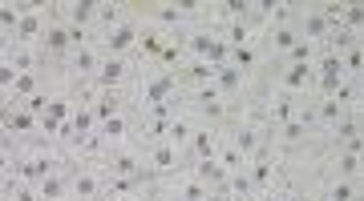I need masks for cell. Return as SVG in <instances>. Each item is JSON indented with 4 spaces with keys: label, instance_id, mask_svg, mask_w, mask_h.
Masks as SVG:
<instances>
[{
    "label": "cell",
    "instance_id": "cell-1",
    "mask_svg": "<svg viewBox=\"0 0 364 201\" xmlns=\"http://www.w3.org/2000/svg\"><path fill=\"white\" fill-rule=\"evenodd\" d=\"M186 52H191V61H207L215 69L231 61V49H227V40L219 33H195V37L186 40Z\"/></svg>",
    "mask_w": 364,
    "mask_h": 201
},
{
    "label": "cell",
    "instance_id": "cell-2",
    "mask_svg": "<svg viewBox=\"0 0 364 201\" xmlns=\"http://www.w3.org/2000/svg\"><path fill=\"white\" fill-rule=\"evenodd\" d=\"M142 97L150 109H158V105H170V97H174V81H170V73H162V69H150V73L142 76Z\"/></svg>",
    "mask_w": 364,
    "mask_h": 201
},
{
    "label": "cell",
    "instance_id": "cell-3",
    "mask_svg": "<svg viewBox=\"0 0 364 201\" xmlns=\"http://www.w3.org/2000/svg\"><path fill=\"white\" fill-rule=\"evenodd\" d=\"M138 40H142V33H138L130 21H122L117 28H109V33H105V52H109V57H122V52H130Z\"/></svg>",
    "mask_w": 364,
    "mask_h": 201
},
{
    "label": "cell",
    "instance_id": "cell-4",
    "mask_svg": "<svg viewBox=\"0 0 364 201\" xmlns=\"http://www.w3.org/2000/svg\"><path fill=\"white\" fill-rule=\"evenodd\" d=\"M97 197H102V177L90 173V169H81L69 181V201H97Z\"/></svg>",
    "mask_w": 364,
    "mask_h": 201
},
{
    "label": "cell",
    "instance_id": "cell-5",
    "mask_svg": "<svg viewBox=\"0 0 364 201\" xmlns=\"http://www.w3.org/2000/svg\"><path fill=\"white\" fill-rule=\"evenodd\" d=\"M332 37V21L324 13H308L304 16V28H299V40H308V45H324Z\"/></svg>",
    "mask_w": 364,
    "mask_h": 201
},
{
    "label": "cell",
    "instance_id": "cell-6",
    "mask_svg": "<svg viewBox=\"0 0 364 201\" xmlns=\"http://www.w3.org/2000/svg\"><path fill=\"white\" fill-rule=\"evenodd\" d=\"M146 165L158 169V173H174V169L182 165V157H178V149H174L170 141H158L154 149H150V157H146Z\"/></svg>",
    "mask_w": 364,
    "mask_h": 201
},
{
    "label": "cell",
    "instance_id": "cell-7",
    "mask_svg": "<svg viewBox=\"0 0 364 201\" xmlns=\"http://www.w3.org/2000/svg\"><path fill=\"white\" fill-rule=\"evenodd\" d=\"M219 145H223V137H219V133H215L210 125H203V129H195V133H191V149H195L198 161H207V157H219Z\"/></svg>",
    "mask_w": 364,
    "mask_h": 201
},
{
    "label": "cell",
    "instance_id": "cell-8",
    "mask_svg": "<svg viewBox=\"0 0 364 201\" xmlns=\"http://www.w3.org/2000/svg\"><path fill=\"white\" fill-rule=\"evenodd\" d=\"M109 169H114V177H138L146 169V157L134 149H117L114 157H109Z\"/></svg>",
    "mask_w": 364,
    "mask_h": 201
},
{
    "label": "cell",
    "instance_id": "cell-9",
    "mask_svg": "<svg viewBox=\"0 0 364 201\" xmlns=\"http://www.w3.org/2000/svg\"><path fill=\"white\" fill-rule=\"evenodd\" d=\"M312 81H316L312 64H287L284 73H279V85H284L287 93H299V88H308Z\"/></svg>",
    "mask_w": 364,
    "mask_h": 201
},
{
    "label": "cell",
    "instance_id": "cell-10",
    "mask_svg": "<svg viewBox=\"0 0 364 201\" xmlns=\"http://www.w3.org/2000/svg\"><path fill=\"white\" fill-rule=\"evenodd\" d=\"M122 76H126V61L105 52L102 64H97V85H102V88H117V85H122Z\"/></svg>",
    "mask_w": 364,
    "mask_h": 201
},
{
    "label": "cell",
    "instance_id": "cell-11",
    "mask_svg": "<svg viewBox=\"0 0 364 201\" xmlns=\"http://www.w3.org/2000/svg\"><path fill=\"white\" fill-rule=\"evenodd\" d=\"M16 133H41V117L25 105H13V113H9V137Z\"/></svg>",
    "mask_w": 364,
    "mask_h": 201
},
{
    "label": "cell",
    "instance_id": "cell-12",
    "mask_svg": "<svg viewBox=\"0 0 364 201\" xmlns=\"http://www.w3.org/2000/svg\"><path fill=\"white\" fill-rule=\"evenodd\" d=\"M37 93H41L37 73H16L13 85H9V100H13V105H25V100H33Z\"/></svg>",
    "mask_w": 364,
    "mask_h": 201
},
{
    "label": "cell",
    "instance_id": "cell-13",
    "mask_svg": "<svg viewBox=\"0 0 364 201\" xmlns=\"http://www.w3.org/2000/svg\"><path fill=\"white\" fill-rule=\"evenodd\" d=\"M195 181H203L207 189H223V181H227V169L219 165V157H207V161L195 165Z\"/></svg>",
    "mask_w": 364,
    "mask_h": 201
},
{
    "label": "cell",
    "instance_id": "cell-14",
    "mask_svg": "<svg viewBox=\"0 0 364 201\" xmlns=\"http://www.w3.org/2000/svg\"><path fill=\"white\" fill-rule=\"evenodd\" d=\"M4 69H13V73H33V69H37V57H33V49H28V40H16L13 49H9Z\"/></svg>",
    "mask_w": 364,
    "mask_h": 201
},
{
    "label": "cell",
    "instance_id": "cell-15",
    "mask_svg": "<svg viewBox=\"0 0 364 201\" xmlns=\"http://www.w3.org/2000/svg\"><path fill=\"white\" fill-rule=\"evenodd\" d=\"M37 197L41 201H69V181L65 177H57V173L41 177L37 181Z\"/></svg>",
    "mask_w": 364,
    "mask_h": 201
},
{
    "label": "cell",
    "instance_id": "cell-16",
    "mask_svg": "<svg viewBox=\"0 0 364 201\" xmlns=\"http://www.w3.org/2000/svg\"><path fill=\"white\" fill-rule=\"evenodd\" d=\"M45 33L49 28H41V16H37V8L33 4H25V16H21V25H16V40H45Z\"/></svg>",
    "mask_w": 364,
    "mask_h": 201
},
{
    "label": "cell",
    "instance_id": "cell-17",
    "mask_svg": "<svg viewBox=\"0 0 364 201\" xmlns=\"http://www.w3.org/2000/svg\"><path fill=\"white\" fill-rule=\"evenodd\" d=\"M97 133L105 137V145H122V141H126V133H130V121L117 113V117H109V121H102V125H97Z\"/></svg>",
    "mask_w": 364,
    "mask_h": 201
},
{
    "label": "cell",
    "instance_id": "cell-18",
    "mask_svg": "<svg viewBox=\"0 0 364 201\" xmlns=\"http://www.w3.org/2000/svg\"><path fill=\"white\" fill-rule=\"evenodd\" d=\"M219 165H223V169H227V173H247V157H243V153H239V149H235V145H231V141H223V145H219Z\"/></svg>",
    "mask_w": 364,
    "mask_h": 201
},
{
    "label": "cell",
    "instance_id": "cell-19",
    "mask_svg": "<svg viewBox=\"0 0 364 201\" xmlns=\"http://www.w3.org/2000/svg\"><path fill=\"white\" fill-rule=\"evenodd\" d=\"M215 88H219L223 97H227V93H235V88H243V73H239L235 64H223V69H215Z\"/></svg>",
    "mask_w": 364,
    "mask_h": 201
},
{
    "label": "cell",
    "instance_id": "cell-20",
    "mask_svg": "<svg viewBox=\"0 0 364 201\" xmlns=\"http://www.w3.org/2000/svg\"><path fill=\"white\" fill-rule=\"evenodd\" d=\"M304 133H308V113H296L287 125H279V141H284V145H299Z\"/></svg>",
    "mask_w": 364,
    "mask_h": 201
},
{
    "label": "cell",
    "instance_id": "cell-21",
    "mask_svg": "<svg viewBox=\"0 0 364 201\" xmlns=\"http://www.w3.org/2000/svg\"><path fill=\"white\" fill-rule=\"evenodd\" d=\"M223 40H227V49H239V45H251V28L243 16H235L231 25H227V33H219Z\"/></svg>",
    "mask_w": 364,
    "mask_h": 201
},
{
    "label": "cell",
    "instance_id": "cell-22",
    "mask_svg": "<svg viewBox=\"0 0 364 201\" xmlns=\"http://www.w3.org/2000/svg\"><path fill=\"white\" fill-rule=\"evenodd\" d=\"M61 8H65V21L69 25H90L93 21V8H97V4H90V0H73V4H61Z\"/></svg>",
    "mask_w": 364,
    "mask_h": 201
},
{
    "label": "cell",
    "instance_id": "cell-23",
    "mask_svg": "<svg viewBox=\"0 0 364 201\" xmlns=\"http://www.w3.org/2000/svg\"><path fill=\"white\" fill-rule=\"evenodd\" d=\"M45 45H49L53 52L73 49V40H69V25H65V21H61V25H49V33H45Z\"/></svg>",
    "mask_w": 364,
    "mask_h": 201
},
{
    "label": "cell",
    "instance_id": "cell-24",
    "mask_svg": "<svg viewBox=\"0 0 364 201\" xmlns=\"http://www.w3.org/2000/svg\"><path fill=\"white\" fill-rule=\"evenodd\" d=\"M69 145H73L77 153H102V149H105V137L97 133V129H93V133H77V137L69 141Z\"/></svg>",
    "mask_w": 364,
    "mask_h": 201
},
{
    "label": "cell",
    "instance_id": "cell-25",
    "mask_svg": "<svg viewBox=\"0 0 364 201\" xmlns=\"http://www.w3.org/2000/svg\"><path fill=\"white\" fill-rule=\"evenodd\" d=\"M247 177H251V189H263V185H272V177H275V165H272V161H255V165H247Z\"/></svg>",
    "mask_w": 364,
    "mask_h": 201
},
{
    "label": "cell",
    "instance_id": "cell-26",
    "mask_svg": "<svg viewBox=\"0 0 364 201\" xmlns=\"http://www.w3.org/2000/svg\"><path fill=\"white\" fill-rule=\"evenodd\" d=\"M49 117H57L61 125H73V117H77V105L69 97H53V105H49Z\"/></svg>",
    "mask_w": 364,
    "mask_h": 201
},
{
    "label": "cell",
    "instance_id": "cell-27",
    "mask_svg": "<svg viewBox=\"0 0 364 201\" xmlns=\"http://www.w3.org/2000/svg\"><path fill=\"white\" fill-rule=\"evenodd\" d=\"M255 61H259L255 57V45H239V49H231V61L227 64H235L239 73H247V69H255Z\"/></svg>",
    "mask_w": 364,
    "mask_h": 201
},
{
    "label": "cell",
    "instance_id": "cell-28",
    "mask_svg": "<svg viewBox=\"0 0 364 201\" xmlns=\"http://www.w3.org/2000/svg\"><path fill=\"white\" fill-rule=\"evenodd\" d=\"M272 45H275L279 52H291V49L299 45V28H291V25L275 28V33H272Z\"/></svg>",
    "mask_w": 364,
    "mask_h": 201
},
{
    "label": "cell",
    "instance_id": "cell-29",
    "mask_svg": "<svg viewBox=\"0 0 364 201\" xmlns=\"http://www.w3.org/2000/svg\"><path fill=\"white\" fill-rule=\"evenodd\" d=\"M231 145H235V149H239V153H243V157L251 161V153L259 149V137H255V129H239V133L231 137Z\"/></svg>",
    "mask_w": 364,
    "mask_h": 201
},
{
    "label": "cell",
    "instance_id": "cell-30",
    "mask_svg": "<svg viewBox=\"0 0 364 201\" xmlns=\"http://www.w3.org/2000/svg\"><path fill=\"white\" fill-rule=\"evenodd\" d=\"M191 133H195L191 121H178V117L166 125V141H170V145H191Z\"/></svg>",
    "mask_w": 364,
    "mask_h": 201
},
{
    "label": "cell",
    "instance_id": "cell-31",
    "mask_svg": "<svg viewBox=\"0 0 364 201\" xmlns=\"http://www.w3.org/2000/svg\"><path fill=\"white\" fill-rule=\"evenodd\" d=\"M316 117H320V121H324V125H332V129H336L340 121H344V105H340L336 97H328L324 105H320V113H316Z\"/></svg>",
    "mask_w": 364,
    "mask_h": 201
},
{
    "label": "cell",
    "instance_id": "cell-32",
    "mask_svg": "<svg viewBox=\"0 0 364 201\" xmlns=\"http://www.w3.org/2000/svg\"><path fill=\"white\" fill-rule=\"evenodd\" d=\"M207 193H210V189L203 185V181H195V177H191V181H182V185H178V193H174V197H178V201H203Z\"/></svg>",
    "mask_w": 364,
    "mask_h": 201
},
{
    "label": "cell",
    "instance_id": "cell-33",
    "mask_svg": "<svg viewBox=\"0 0 364 201\" xmlns=\"http://www.w3.org/2000/svg\"><path fill=\"white\" fill-rule=\"evenodd\" d=\"M291 117H296V100H291V97H279V100L272 105V121H275V125H287Z\"/></svg>",
    "mask_w": 364,
    "mask_h": 201
},
{
    "label": "cell",
    "instance_id": "cell-34",
    "mask_svg": "<svg viewBox=\"0 0 364 201\" xmlns=\"http://www.w3.org/2000/svg\"><path fill=\"white\" fill-rule=\"evenodd\" d=\"M328 201H356V185H352V181H344V177H340L336 185L328 189Z\"/></svg>",
    "mask_w": 364,
    "mask_h": 201
},
{
    "label": "cell",
    "instance_id": "cell-35",
    "mask_svg": "<svg viewBox=\"0 0 364 201\" xmlns=\"http://www.w3.org/2000/svg\"><path fill=\"white\" fill-rule=\"evenodd\" d=\"M97 64H102V57H97L93 49H77V69H81V73L97 76Z\"/></svg>",
    "mask_w": 364,
    "mask_h": 201
},
{
    "label": "cell",
    "instance_id": "cell-36",
    "mask_svg": "<svg viewBox=\"0 0 364 201\" xmlns=\"http://www.w3.org/2000/svg\"><path fill=\"white\" fill-rule=\"evenodd\" d=\"M191 76H195L198 85H210V81H215V64H207V61H191Z\"/></svg>",
    "mask_w": 364,
    "mask_h": 201
},
{
    "label": "cell",
    "instance_id": "cell-37",
    "mask_svg": "<svg viewBox=\"0 0 364 201\" xmlns=\"http://www.w3.org/2000/svg\"><path fill=\"white\" fill-rule=\"evenodd\" d=\"M360 169V149H348V157H340V177H356Z\"/></svg>",
    "mask_w": 364,
    "mask_h": 201
},
{
    "label": "cell",
    "instance_id": "cell-38",
    "mask_svg": "<svg viewBox=\"0 0 364 201\" xmlns=\"http://www.w3.org/2000/svg\"><path fill=\"white\" fill-rule=\"evenodd\" d=\"M97 16H102L109 28H117L122 25V13H117V4H97Z\"/></svg>",
    "mask_w": 364,
    "mask_h": 201
},
{
    "label": "cell",
    "instance_id": "cell-39",
    "mask_svg": "<svg viewBox=\"0 0 364 201\" xmlns=\"http://www.w3.org/2000/svg\"><path fill=\"white\" fill-rule=\"evenodd\" d=\"M336 137L352 145V141H356V121H340V125H336Z\"/></svg>",
    "mask_w": 364,
    "mask_h": 201
},
{
    "label": "cell",
    "instance_id": "cell-40",
    "mask_svg": "<svg viewBox=\"0 0 364 201\" xmlns=\"http://www.w3.org/2000/svg\"><path fill=\"white\" fill-rule=\"evenodd\" d=\"M138 45H142V49L150 52V57H154V52H162V37H154V33H150V37H142Z\"/></svg>",
    "mask_w": 364,
    "mask_h": 201
},
{
    "label": "cell",
    "instance_id": "cell-41",
    "mask_svg": "<svg viewBox=\"0 0 364 201\" xmlns=\"http://www.w3.org/2000/svg\"><path fill=\"white\" fill-rule=\"evenodd\" d=\"M102 201H138V197H134V193H114V189H109Z\"/></svg>",
    "mask_w": 364,
    "mask_h": 201
},
{
    "label": "cell",
    "instance_id": "cell-42",
    "mask_svg": "<svg viewBox=\"0 0 364 201\" xmlns=\"http://www.w3.org/2000/svg\"><path fill=\"white\" fill-rule=\"evenodd\" d=\"M203 201H231V197H227L223 189H210V193H207V197H203Z\"/></svg>",
    "mask_w": 364,
    "mask_h": 201
}]
</instances>
